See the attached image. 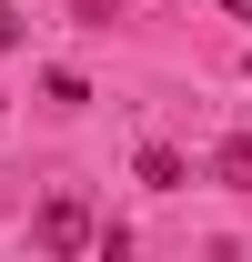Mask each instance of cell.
Returning a JSON list of instances; mask_svg holds the SVG:
<instances>
[{
  "instance_id": "cell-2",
  "label": "cell",
  "mask_w": 252,
  "mask_h": 262,
  "mask_svg": "<svg viewBox=\"0 0 252 262\" xmlns=\"http://www.w3.org/2000/svg\"><path fill=\"white\" fill-rule=\"evenodd\" d=\"M131 171H141V192H182V182H192V162L172 151V141H141V162H131Z\"/></svg>"
},
{
  "instance_id": "cell-4",
  "label": "cell",
  "mask_w": 252,
  "mask_h": 262,
  "mask_svg": "<svg viewBox=\"0 0 252 262\" xmlns=\"http://www.w3.org/2000/svg\"><path fill=\"white\" fill-rule=\"evenodd\" d=\"M40 101H51V111H81L91 81H81V71H40Z\"/></svg>"
},
{
  "instance_id": "cell-5",
  "label": "cell",
  "mask_w": 252,
  "mask_h": 262,
  "mask_svg": "<svg viewBox=\"0 0 252 262\" xmlns=\"http://www.w3.org/2000/svg\"><path fill=\"white\" fill-rule=\"evenodd\" d=\"M0 51H20V20H10V0H0Z\"/></svg>"
},
{
  "instance_id": "cell-1",
  "label": "cell",
  "mask_w": 252,
  "mask_h": 262,
  "mask_svg": "<svg viewBox=\"0 0 252 262\" xmlns=\"http://www.w3.org/2000/svg\"><path fill=\"white\" fill-rule=\"evenodd\" d=\"M81 242H101L91 212H81L71 192H51V202H40V252H81Z\"/></svg>"
},
{
  "instance_id": "cell-3",
  "label": "cell",
  "mask_w": 252,
  "mask_h": 262,
  "mask_svg": "<svg viewBox=\"0 0 252 262\" xmlns=\"http://www.w3.org/2000/svg\"><path fill=\"white\" fill-rule=\"evenodd\" d=\"M212 182H232V192H252V121H242V131H232V141L212 151Z\"/></svg>"
},
{
  "instance_id": "cell-6",
  "label": "cell",
  "mask_w": 252,
  "mask_h": 262,
  "mask_svg": "<svg viewBox=\"0 0 252 262\" xmlns=\"http://www.w3.org/2000/svg\"><path fill=\"white\" fill-rule=\"evenodd\" d=\"M222 10H232V20H252V0H222Z\"/></svg>"
}]
</instances>
